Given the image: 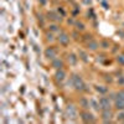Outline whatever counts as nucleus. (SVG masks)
<instances>
[{
    "label": "nucleus",
    "mask_w": 124,
    "mask_h": 124,
    "mask_svg": "<svg viewBox=\"0 0 124 124\" xmlns=\"http://www.w3.org/2000/svg\"><path fill=\"white\" fill-rule=\"evenodd\" d=\"M71 82L73 84V87L76 88L77 91H83L84 89V82H83V79L81 78V76H78V74H73L72 78H71Z\"/></svg>",
    "instance_id": "nucleus-1"
},
{
    "label": "nucleus",
    "mask_w": 124,
    "mask_h": 124,
    "mask_svg": "<svg viewBox=\"0 0 124 124\" xmlns=\"http://www.w3.org/2000/svg\"><path fill=\"white\" fill-rule=\"evenodd\" d=\"M115 107L118 109H124V91L115 94Z\"/></svg>",
    "instance_id": "nucleus-2"
},
{
    "label": "nucleus",
    "mask_w": 124,
    "mask_h": 124,
    "mask_svg": "<svg viewBox=\"0 0 124 124\" xmlns=\"http://www.w3.org/2000/svg\"><path fill=\"white\" fill-rule=\"evenodd\" d=\"M99 108H102V110L104 109H110V101L107 97H102L99 99Z\"/></svg>",
    "instance_id": "nucleus-3"
},
{
    "label": "nucleus",
    "mask_w": 124,
    "mask_h": 124,
    "mask_svg": "<svg viewBox=\"0 0 124 124\" xmlns=\"http://www.w3.org/2000/svg\"><path fill=\"white\" fill-rule=\"evenodd\" d=\"M58 41H60V44H62L63 46H66V45L69 44V36L63 32V34H61L60 36H58Z\"/></svg>",
    "instance_id": "nucleus-4"
},
{
    "label": "nucleus",
    "mask_w": 124,
    "mask_h": 124,
    "mask_svg": "<svg viewBox=\"0 0 124 124\" xmlns=\"http://www.w3.org/2000/svg\"><path fill=\"white\" fill-rule=\"evenodd\" d=\"M45 55H46V57H47V58H51V60H53V58L56 57L57 52H56V50H55L53 47H48L47 50L45 51Z\"/></svg>",
    "instance_id": "nucleus-5"
},
{
    "label": "nucleus",
    "mask_w": 124,
    "mask_h": 124,
    "mask_svg": "<svg viewBox=\"0 0 124 124\" xmlns=\"http://www.w3.org/2000/svg\"><path fill=\"white\" fill-rule=\"evenodd\" d=\"M82 119L86 123H92V122H94V117L91 114V113H88V112H83L82 113Z\"/></svg>",
    "instance_id": "nucleus-6"
},
{
    "label": "nucleus",
    "mask_w": 124,
    "mask_h": 124,
    "mask_svg": "<svg viewBox=\"0 0 124 124\" xmlns=\"http://www.w3.org/2000/svg\"><path fill=\"white\" fill-rule=\"evenodd\" d=\"M67 114H68V117L71 118V119H74V118H76V115H77L76 108H74L73 106H68V107H67Z\"/></svg>",
    "instance_id": "nucleus-7"
},
{
    "label": "nucleus",
    "mask_w": 124,
    "mask_h": 124,
    "mask_svg": "<svg viewBox=\"0 0 124 124\" xmlns=\"http://www.w3.org/2000/svg\"><path fill=\"white\" fill-rule=\"evenodd\" d=\"M110 118H112V112H110V109H104L103 110V119H104V122H109Z\"/></svg>",
    "instance_id": "nucleus-8"
},
{
    "label": "nucleus",
    "mask_w": 124,
    "mask_h": 124,
    "mask_svg": "<svg viewBox=\"0 0 124 124\" xmlns=\"http://www.w3.org/2000/svg\"><path fill=\"white\" fill-rule=\"evenodd\" d=\"M64 76H66V73H64L62 69H58V71L56 72V79L60 81V82H62V81L64 79Z\"/></svg>",
    "instance_id": "nucleus-9"
},
{
    "label": "nucleus",
    "mask_w": 124,
    "mask_h": 124,
    "mask_svg": "<svg viewBox=\"0 0 124 124\" xmlns=\"http://www.w3.org/2000/svg\"><path fill=\"white\" fill-rule=\"evenodd\" d=\"M52 66L55 67L56 69H61V68H62V66H63V62H62L61 60H53Z\"/></svg>",
    "instance_id": "nucleus-10"
},
{
    "label": "nucleus",
    "mask_w": 124,
    "mask_h": 124,
    "mask_svg": "<svg viewBox=\"0 0 124 124\" xmlns=\"http://www.w3.org/2000/svg\"><path fill=\"white\" fill-rule=\"evenodd\" d=\"M88 48H91L92 51L97 50V48H98V42H96V41H89V42H88Z\"/></svg>",
    "instance_id": "nucleus-11"
},
{
    "label": "nucleus",
    "mask_w": 124,
    "mask_h": 124,
    "mask_svg": "<svg viewBox=\"0 0 124 124\" xmlns=\"http://www.w3.org/2000/svg\"><path fill=\"white\" fill-rule=\"evenodd\" d=\"M68 61H69V63L71 64H76V62H77V57L73 55V53H71V55L68 56Z\"/></svg>",
    "instance_id": "nucleus-12"
},
{
    "label": "nucleus",
    "mask_w": 124,
    "mask_h": 124,
    "mask_svg": "<svg viewBox=\"0 0 124 124\" xmlns=\"http://www.w3.org/2000/svg\"><path fill=\"white\" fill-rule=\"evenodd\" d=\"M117 61H118V63L124 64V53H122V55H118V57H117Z\"/></svg>",
    "instance_id": "nucleus-13"
},
{
    "label": "nucleus",
    "mask_w": 124,
    "mask_h": 124,
    "mask_svg": "<svg viewBox=\"0 0 124 124\" xmlns=\"http://www.w3.org/2000/svg\"><path fill=\"white\" fill-rule=\"evenodd\" d=\"M97 91L101 92V93H106L107 92V88L106 87H102V86H98V87H97Z\"/></svg>",
    "instance_id": "nucleus-14"
},
{
    "label": "nucleus",
    "mask_w": 124,
    "mask_h": 124,
    "mask_svg": "<svg viewBox=\"0 0 124 124\" xmlns=\"http://www.w3.org/2000/svg\"><path fill=\"white\" fill-rule=\"evenodd\" d=\"M76 26H77V29H78V30H81V31L84 30V25H83L82 23H76Z\"/></svg>",
    "instance_id": "nucleus-15"
},
{
    "label": "nucleus",
    "mask_w": 124,
    "mask_h": 124,
    "mask_svg": "<svg viewBox=\"0 0 124 124\" xmlns=\"http://www.w3.org/2000/svg\"><path fill=\"white\" fill-rule=\"evenodd\" d=\"M79 56H81V58H82L83 61H87V56H86V53H84V52L81 51V52H79Z\"/></svg>",
    "instance_id": "nucleus-16"
},
{
    "label": "nucleus",
    "mask_w": 124,
    "mask_h": 124,
    "mask_svg": "<svg viewBox=\"0 0 124 124\" xmlns=\"http://www.w3.org/2000/svg\"><path fill=\"white\" fill-rule=\"evenodd\" d=\"M91 104L93 106V108H94V109H99V108H98V104H97V102H96V101L92 99V101H91Z\"/></svg>",
    "instance_id": "nucleus-17"
},
{
    "label": "nucleus",
    "mask_w": 124,
    "mask_h": 124,
    "mask_svg": "<svg viewBox=\"0 0 124 124\" xmlns=\"http://www.w3.org/2000/svg\"><path fill=\"white\" fill-rule=\"evenodd\" d=\"M102 46H103V48H108L109 47V44L107 41H103V42H102Z\"/></svg>",
    "instance_id": "nucleus-18"
},
{
    "label": "nucleus",
    "mask_w": 124,
    "mask_h": 124,
    "mask_svg": "<svg viewBox=\"0 0 124 124\" xmlns=\"http://www.w3.org/2000/svg\"><path fill=\"white\" fill-rule=\"evenodd\" d=\"M118 120H124V113H120V114H118Z\"/></svg>",
    "instance_id": "nucleus-19"
},
{
    "label": "nucleus",
    "mask_w": 124,
    "mask_h": 124,
    "mask_svg": "<svg viewBox=\"0 0 124 124\" xmlns=\"http://www.w3.org/2000/svg\"><path fill=\"white\" fill-rule=\"evenodd\" d=\"M81 103H82V104L84 106V108H87V107H88V104H87V102H86L84 99H82V101H81Z\"/></svg>",
    "instance_id": "nucleus-20"
},
{
    "label": "nucleus",
    "mask_w": 124,
    "mask_h": 124,
    "mask_svg": "<svg viewBox=\"0 0 124 124\" xmlns=\"http://www.w3.org/2000/svg\"><path fill=\"white\" fill-rule=\"evenodd\" d=\"M47 40H48V41H52V40H53V37H52L51 34H48V35H47Z\"/></svg>",
    "instance_id": "nucleus-21"
},
{
    "label": "nucleus",
    "mask_w": 124,
    "mask_h": 124,
    "mask_svg": "<svg viewBox=\"0 0 124 124\" xmlns=\"http://www.w3.org/2000/svg\"><path fill=\"white\" fill-rule=\"evenodd\" d=\"M51 30H52V31H56V30H57V26H55V25L51 26Z\"/></svg>",
    "instance_id": "nucleus-22"
},
{
    "label": "nucleus",
    "mask_w": 124,
    "mask_h": 124,
    "mask_svg": "<svg viewBox=\"0 0 124 124\" xmlns=\"http://www.w3.org/2000/svg\"><path fill=\"white\" fill-rule=\"evenodd\" d=\"M39 1H40L42 5H45V4H46V0H39Z\"/></svg>",
    "instance_id": "nucleus-23"
}]
</instances>
